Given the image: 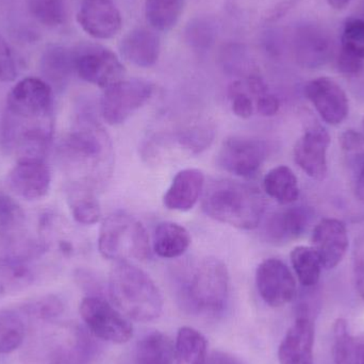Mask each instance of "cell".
Wrapping results in <instances>:
<instances>
[{"instance_id":"37","label":"cell","mask_w":364,"mask_h":364,"mask_svg":"<svg viewBox=\"0 0 364 364\" xmlns=\"http://www.w3.org/2000/svg\"><path fill=\"white\" fill-rule=\"evenodd\" d=\"M250 6L254 4V8L248 11H250L252 14H255V18L269 21L282 17L287 11L290 10L296 0H250Z\"/></svg>"},{"instance_id":"6","label":"cell","mask_w":364,"mask_h":364,"mask_svg":"<svg viewBox=\"0 0 364 364\" xmlns=\"http://www.w3.org/2000/svg\"><path fill=\"white\" fill-rule=\"evenodd\" d=\"M26 218L21 205L0 193V263L28 261L40 247L26 235Z\"/></svg>"},{"instance_id":"46","label":"cell","mask_w":364,"mask_h":364,"mask_svg":"<svg viewBox=\"0 0 364 364\" xmlns=\"http://www.w3.org/2000/svg\"><path fill=\"white\" fill-rule=\"evenodd\" d=\"M355 191H356L358 198L364 203V159L359 162L358 168H357Z\"/></svg>"},{"instance_id":"32","label":"cell","mask_w":364,"mask_h":364,"mask_svg":"<svg viewBox=\"0 0 364 364\" xmlns=\"http://www.w3.org/2000/svg\"><path fill=\"white\" fill-rule=\"evenodd\" d=\"M42 70L53 82H63L74 70V53L63 47H51L43 55Z\"/></svg>"},{"instance_id":"10","label":"cell","mask_w":364,"mask_h":364,"mask_svg":"<svg viewBox=\"0 0 364 364\" xmlns=\"http://www.w3.org/2000/svg\"><path fill=\"white\" fill-rule=\"evenodd\" d=\"M74 70L82 80L102 89L123 80L125 75L117 55L102 47H87L74 53Z\"/></svg>"},{"instance_id":"39","label":"cell","mask_w":364,"mask_h":364,"mask_svg":"<svg viewBox=\"0 0 364 364\" xmlns=\"http://www.w3.org/2000/svg\"><path fill=\"white\" fill-rule=\"evenodd\" d=\"M229 95L232 105V112L241 119H250L254 113V105L252 98L243 91L241 83H233L229 90Z\"/></svg>"},{"instance_id":"7","label":"cell","mask_w":364,"mask_h":364,"mask_svg":"<svg viewBox=\"0 0 364 364\" xmlns=\"http://www.w3.org/2000/svg\"><path fill=\"white\" fill-rule=\"evenodd\" d=\"M154 93V85L141 79L119 81L105 89L100 108L109 125H121L144 106Z\"/></svg>"},{"instance_id":"41","label":"cell","mask_w":364,"mask_h":364,"mask_svg":"<svg viewBox=\"0 0 364 364\" xmlns=\"http://www.w3.org/2000/svg\"><path fill=\"white\" fill-rule=\"evenodd\" d=\"M353 267H354L355 284L357 292L364 301V237L357 240L353 252Z\"/></svg>"},{"instance_id":"24","label":"cell","mask_w":364,"mask_h":364,"mask_svg":"<svg viewBox=\"0 0 364 364\" xmlns=\"http://www.w3.org/2000/svg\"><path fill=\"white\" fill-rule=\"evenodd\" d=\"M333 337L335 364H364V337L353 333L348 321H336Z\"/></svg>"},{"instance_id":"38","label":"cell","mask_w":364,"mask_h":364,"mask_svg":"<svg viewBox=\"0 0 364 364\" xmlns=\"http://www.w3.org/2000/svg\"><path fill=\"white\" fill-rule=\"evenodd\" d=\"M18 75L14 53L6 38L0 34V81L10 82Z\"/></svg>"},{"instance_id":"45","label":"cell","mask_w":364,"mask_h":364,"mask_svg":"<svg viewBox=\"0 0 364 364\" xmlns=\"http://www.w3.org/2000/svg\"><path fill=\"white\" fill-rule=\"evenodd\" d=\"M205 364H243L241 359L226 352H213L205 359Z\"/></svg>"},{"instance_id":"30","label":"cell","mask_w":364,"mask_h":364,"mask_svg":"<svg viewBox=\"0 0 364 364\" xmlns=\"http://www.w3.org/2000/svg\"><path fill=\"white\" fill-rule=\"evenodd\" d=\"M183 4L184 0H146L145 16L151 27L166 31L178 23Z\"/></svg>"},{"instance_id":"2","label":"cell","mask_w":364,"mask_h":364,"mask_svg":"<svg viewBox=\"0 0 364 364\" xmlns=\"http://www.w3.org/2000/svg\"><path fill=\"white\" fill-rule=\"evenodd\" d=\"M109 294L117 309L136 322H153L164 310V299L157 284L128 261L115 262L111 269Z\"/></svg>"},{"instance_id":"9","label":"cell","mask_w":364,"mask_h":364,"mask_svg":"<svg viewBox=\"0 0 364 364\" xmlns=\"http://www.w3.org/2000/svg\"><path fill=\"white\" fill-rule=\"evenodd\" d=\"M267 158V145L259 139L233 136L223 142L218 161L220 168L243 178L255 176Z\"/></svg>"},{"instance_id":"20","label":"cell","mask_w":364,"mask_h":364,"mask_svg":"<svg viewBox=\"0 0 364 364\" xmlns=\"http://www.w3.org/2000/svg\"><path fill=\"white\" fill-rule=\"evenodd\" d=\"M205 188V175L197 168L177 173L164 197L168 210L186 212L194 208Z\"/></svg>"},{"instance_id":"44","label":"cell","mask_w":364,"mask_h":364,"mask_svg":"<svg viewBox=\"0 0 364 364\" xmlns=\"http://www.w3.org/2000/svg\"><path fill=\"white\" fill-rule=\"evenodd\" d=\"M340 144L342 149L348 153H355L363 149L364 145L363 134L355 132V130H346L340 136Z\"/></svg>"},{"instance_id":"22","label":"cell","mask_w":364,"mask_h":364,"mask_svg":"<svg viewBox=\"0 0 364 364\" xmlns=\"http://www.w3.org/2000/svg\"><path fill=\"white\" fill-rule=\"evenodd\" d=\"M294 47L297 61L309 68L325 64L331 53L329 38L314 28H304L296 32Z\"/></svg>"},{"instance_id":"28","label":"cell","mask_w":364,"mask_h":364,"mask_svg":"<svg viewBox=\"0 0 364 364\" xmlns=\"http://www.w3.org/2000/svg\"><path fill=\"white\" fill-rule=\"evenodd\" d=\"M174 352L177 364H205L207 341L196 329L182 327L177 333Z\"/></svg>"},{"instance_id":"29","label":"cell","mask_w":364,"mask_h":364,"mask_svg":"<svg viewBox=\"0 0 364 364\" xmlns=\"http://www.w3.org/2000/svg\"><path fill=\"white\" fill-rule=\"evenodd\" d=\"M291 263L299 284L305 288H314L320 282L323 265L312 246H296L291 252Z\"/></svg>"},{"instance_id":"43","label":"cell","mask_w":364,"mask_h":364,"mask_svg":"<svg viewBox=\"0 0 364 364\" xmlns=\"http://www.w3.org/2000/svg\"><path fill=\"white\" fill-rule=\"evenodd\" d=\"M363 60L357 59L340 51L338 57V68L340 72L346 75H357L363 70Z\"/></svg>"},{"instance_id":"15","label":"cell","mask_w":364,"mask_h":364,"mask_svg":"<svg viewBox=\"0 0 364 364\" xmlns=\"http://www.w3.org/2000/svg\"><path fill=\"white\" fill-rule=\"evenodd\" d=\"M316 327L309 312L301 308L296 320L287 331L278 348L282 364H314Z\"/></svg>"},{"instance_id":"33","label":"cell","mask_w":364,"mask_h":364,"mask_svg":"<svg viewBox=\"0 0 364 364\" xmlns=\"http://www.w3.org/2000/svg\"><path fill=\"white\" fill-rule=\"evenodd\" d=\"M27 261L0 263V293L23 290L33 282V274Z\"/></svg>"},{"instance_id":"36","label":"cell","mask_w":364,"mask_h":364,"mask_svg":"<svg viewBox=\"0 0 364 364\" xmlns=\"http://www.w3.org/2000/svg\"><path fill=\"white\" fill-rule=\"evenodd\" d=\"M340 51L364 61V19L350 18L346 21Z\"/></svg>"},{"instance_id":"42","label":"cell","mask_w":364,"mask_h":364,"mask_svg":"<svg viewBox=\"0 0 364 364\" xmlns=\"http://www.w3.org/2000/svg\"><path fill=\"white\" fill-rule=\"evenodd\" d=\"M279 109V100L269 92L257 98V110L262 117H274V115L277 114Z\"/></svg>"},{"instance_id":"48","label":"cell","mask_w":364,"mask_h":364,"mask_svg":"<svg viewBox=\"0 0 364 364\" xmlns=\"http://www.w3.org/2000/svg\"><path fill=\"white\" fill-rule=\"evenodd\" d=\"M363 132H364V121H363ZM363 136H364V134H363Z\"/></svg>"},{"instance_id":"35","label":"cell","mask_w":364,"mask_h":364,"mask_svg":"<svg viewBox=\"0 0 364 364\" xmlns=\"http://www.w3.org/2000/svg\"><path fill=\"white\" fill-rule=\"evenodd\" d=\"M32 16L47 27H57L65 21L64 0H27Z\"/></svg>"},{"instance_id":"11","label":"cell","mask_w":364,"mask_h":364,"mask_svg":"<svg viewBox=\"0 0 364 364\" xmlns=\"http://www.w3.org/2000/svg\"><path fill=\"white\" fill-rule=\"evenodd\" d=\"M256 284L261 299L269 307L279 308L296 296V280L284 261L269 258L258 265Z\"/></svg>"},{"instance_id":"16","label":"cell","mask_w":364,"mask_h":364,"mask_svg":"<svg viewBox=\"0 0 364 364\" xmlns=\"http://www.w3.org/2000/svg\"><path fill=\"white\" fill-rule=\"evenodd\" d=\"M311 242L323 269H335L343 260L350 246L346 225L338 218H324L314 227Z\"/></svg>"},{"instance_id":"19","label":"cell","mask_w":364,"mask_h":364,"mask_svg":"<svg viewBox=\"0 0 364 364\" xmlns=\"http://www.w3.org/2000/svg\"><path fill=\"white\" fill-rule=\"evenodd\" d=\"M311 215V211L306 207H290L275 212L265 224V237L275 245L299 239L307 230Z\"/></svg>"},{"instance_id":"25","label":"cell","mask_w":364,"mask_h":364,"mask_svg":"<svg viewBox=\"0 0 364 364\" xmlns=\"http://www.w3.org/2000/svg\"><path fill=\"white\" fill-rule=\"evenodd\" d=\"M68 203L75 220L79 224L94 225L102 218V209L93 186L85 182H76L68 191Z\"/></svg>"},{"instance_id":"4","label":"cell","mask_w":364,"mask_h":364,"mask_svg":"<svg viewBox=\"0 0 364 364\" xmlns=\"http://www.w3.org/2000/svg\"><path fill=\"white\" fill-rule=\"evenodd\" d=\"M64 149L73 162L87 170V182L90 186L105 183L112 175V141L93 117H82L77 121L66 139Z\"/></svg>"},{"instance_id":"12","label":"cell","mask_w":364,"mask_h":364,"mask_svg":"<svg viewBox=\"0 0 364 364\" xmlns=\"http://www.w3.org/2000/svg\"><path fill=\"white\" fill-rule=\"evenodd\" d=\"M6 112L17 117L53 115V89L42 79L33 77L23 79L9 92Z\"/></svg>"},{"instance_id":"27","label":"cell","mask_w":364,"mask_h":364,"mask_svg":"<svg viewBox=\"0 0 364 364\" xmlns=\"http://www.w3.org/2000/svg\"><path fill=\"white\" fill-rule=\"evenodd\" d=\"M134 357V364H174V348L168 336L154 331L139 342Z\"/></svg>"},{"instance_id":"5","label":"cell","mask_w":364,"mask_h":364,"mask_svg":"<svg viewBox=\"0 0 364 364\" xmlns=\"http://www.w3.org/2000/svg\"><path fill=\"white\" fill-rule=\"evenodd\" d=\"M98 250L104 258L114 262L146 260L151 255L149 235L142 223L122 211L102 220Z\"/></svg>"},{"instance_id":"1","label":"cell","mask_w":364,"mask_h":364,"mask_svg":"<svg viewBox=\"0 0 364 364\" xmlns=\"http://www.w3.org/2000/svg\"><path fill=\"white\" fill-rule=\"evenodd\" d=\"M201 207L210 218L223 224L252 230L262 220L265 200L258 188L242 182L220 179L203 188Z\"/></svg>"},{"instance_id":"47","label":"cell","mask_w":364,"mask_h":364,"mask_svg":"<svg viewBox=\"0 0 364 364\" xmlns=\"http://www.w3.org/2000/svg\"><path fill=\"white\" fill-rule=\"evenodd\" d=\"M327 2L335 10H343L352 2V0H327Z\"/></svg>"},{"instance_id":"31","label":"cell","mask_w":364,"mask_h":364,"mask_svg":"<svg viewBox=\"0 0 364 364\" xmlns=\"http://www.w3.org/2000/svg\"><path fill=\"white\" fill-rule=\"evenodd\" d=\"M23 338L25 325L21 316L14 310H0V354H11L16 350Z\"/></svg>"},{"instance_id":"14","label":"cell","mask_w":364,"mask_h":364,"mask_svg":"<svg viewBox=\"0 0 364 364\" xmlns=\"http://www.w3.org/2000/svg\"><path fill=\"white\" fill-rule=\"evenodd\" d=\"M331 146V136L323 126H314L299 139L293 157L295 164L308 176L323 181L328 172L327 153Z\"/></svg>"},{"instance_id":"18","label":"cell","mask_w":364,"mask_h":364,"mask_svg":"<svg viewBox=\"0 0 364 364\" xmlns=\"http://www.w3.org/2000/svg\"><path fill=\"white\" fill-rule=\"evenodd\" d=\"M9 181L17 195L36 200L48 193L51 173L44 160H18L9 175Z\"/></svg>"},{"instance_id":"40","label":"cell","mask_w":364,"mask_h":364,"mask_svg":"<svg viewBox=\"0 0 364 364\" xmlns=\"http://www.w3.org/2000/svg\"><path fill=\"white\" fill-rule=\"evenodd\" d=\"M31 311L41 318H53L63 311V304L53 295L42 297L29 306Z\"/></svg>"},{"instance_id":"21","label":"cell","mask_w":364,"mask_h":364,"mask_svg":"<svg viewBox=\"0 0 364 364\" xmlns=\"http://www.w3.org/2000/svg\"><path fill=\"white\" fill-rule=\"evenodd\" d=\"M122 55L139 68H151L160 55V40L146 29H134L122 40Z\"/></svg>"},{"instance_id":"17","label":"cell","mask_w":364,"mask_h":364,"mask_svg":"<svg viewBox=\"0 0 364 364\" xmlns=\"http://www.w3.org/2000/svg\"><path fill=\"white\" fill-rule=\"evenodd\" d=\"M77 21L90 36L108 40L122 29L123 19L113 0H82Z\"/></svg>"},{"instance_id":"26","label":"cell","mask_w":364,"mask_h":364,"mask_svg":"<svg viewBox=\"0 0 364 364\" xmlns=\"http://www.w3.org/2000/svg\"><path fill=\"white\" fill-rule=\"evenodd\" d=\"M263 188L271 198L282 205H291L299 197V179L286 166H278L269 171L263 179Z\"/></svg>"},{"instance_id":"34","label":"cell","mask_w":364,"mask_h":364,"mask_svg":"<svg viewBox=\"0 0 364 364\" xmlns=\"http://www.w3.org/2000/svg\"><path fill=\"white\" fill-rule=\"evenodd\" d=\"M215 128L211 123L200 122L182 129L177 134V141L182 149L194 155L203 153L213 142Z\"/></svg>"},{"instance_id":"3","label":"cell","mask_w":364,"mask_h":364,"mask_svg":"<svg viewBox=\"0 0 364 364\" xmlns=\"http://www.w3.org/2000/svg\"><path fill=\"white\" fill-rule=\"evenodd\" d=\"M181 296L192 314L210 318L220 316L230 296V277L225 263L214 257L197 261L182 280Z\"/></svg>"},{"instance_id":"13","label":"cell","mask_w":364,"mask_h":364,"mask_svg":"<svg viewBox=\"0 0 364 364\" xmlns=\"http://www.w3.org/2000/svg\"><path fill=\"white\" fill-rule=\"evenodd\" d=\"M305 95L323 121L329 125H340L348 117V95L333 79L328 77L312 79L306 85Z\"/></svg>"},{"instance_id":"8","label":"cell","mask_w":364,"mask_h":364,"mask_svg":"<svg viewBox=\"0 0 364 364\" xmlns=\"http://www.w3.org/2000/svg\"><path fill=\"white\" fill-rule=\"evenodd\" d=\"M79 311L87 328L98 339L123 344L134 335L129 321L102 297H85L81 301Z\"/></svg>"},{"instance_id":"23","label":"cell","mask_w":364,"mask_h":364,"mask_svg":"<svg viewBox=\"0 0 364 364\" xmlns=\"http://www.w3.org/2000/svg\"><path fill=\"white\" fill-rule=\"evenodd\" d=\"M190 245V232L178 223H160L154 231V252L161 258H179L186 254Z\"/></svg>"}]
</instances>
